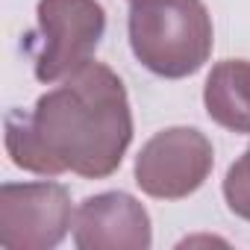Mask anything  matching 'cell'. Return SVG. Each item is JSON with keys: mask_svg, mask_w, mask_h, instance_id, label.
Segmentation results:
<instances>
[{"mask_svg": "<svg viewBox=\"0 0 250 250\" xmlns=\"http://www.w3.org/2000/svg\"><path fill=\"white\" fill-rule=\"evenodd\" d=\"M3 142L15 168L39 177H112L133 145V109L124 80L88 59L30 112L9 109Z\"/></svg>", "mask_w": 250, "mask_h": 250, "instance_id": "6da1fadb", "label": "cell"}, {"mask_svg": "<svg viewBox=\"0 0 250 250\" xmlns=\"http://www.w3.org/2000/svg\"><path fill=\"white\" fill-rule=\"evenodd\" d=\"M127 30L133 56L162 80L197 74L215 44L203 0H130Z\"/></svg>", "mask_w": 250, "mask_h": 250, "instance_id": "7a4b0ae2", "label": "cell"}, {"mask_svg": "<svg viewBox=\"0 0 250 250\" xmlns=\"http://www.w3.org/2000/svg\"><path fill=\"white\" fill-rule=\"evenodd\" d=\"M106 33V9L100 0H39L36 33L27 47L39 83H59L85 65Z\"/></svg>", "mask_w": 250, "mask_h": 250, "instance_id": "3957f363", "label": "cell"}, {"mask_svg": "<svg viewBox=\"0 0 250 250\" xmlns=\"http://www.w3.org/2000/svg\"><path fill=\"white\" fill-rule=\"evenodd\" d=\"M215 150L197 127H165L150 136L133 168L136 186L156 200L191 197L212 174Z\"/></svg>", "mask_w": 250, "mask_h": 250, "instance_id": "277c9868", "label": "cell"}, {"mask_svg": "<svg viewBox=\"0 0 250 250\" xmlns=\"http://www.w3.org/2000/svg\"><path fill=\"white\" fill-rule=\"evenodd\" d=\"M74 227L71 191L53 180L0 186V244L9 250H53Z\"/></svg>", "mask_w": 250, "mask_h": 250, "instance_id": "5b68a950", "label": "cell"}, {"mask_svg": "<svg viewBox=\"0 0 250 250\" xmlns=\"http://www.w3.org/2000/svg\"><path fill=\"white\" fill-rule=\"evenodd\" d=\"M74 244L80 250H147L153 244L150 212L127 191H100L74 212Z\"/></svg>", "mask_w": 250, "mask_h": 250, "instance_id": "8992f818", "label": "cell"}, {"mask_svg": "<svg viewBox=\"0 0 250 250\" xmlns=\"http://www.w3.org/2000/svg\"><path fill=\"white\" fill-rule=\"evenodd\" d=\"M203 106L218 127L250 136V62L224 59L212 65L203 85Z\"/></svg>", "mask_w": 250, "mask_h": 250, "instance_id": "52a82bcc", "label": "cell"}, {"mask_svg": "<svg viewBox=\"0 0 250 250\" xmlns=\"http://www.w3.org/2000/svg\"><path fill=\"white\" fill-rule=\"evenodd\" d=\"M224 200L232 215L250 221V147L229 165L224 177Z\"/></svg>", "mask_w": 250, "mask_h": 250, "instance_id": "ba28073f", "label": "cell"}]
</instances>
